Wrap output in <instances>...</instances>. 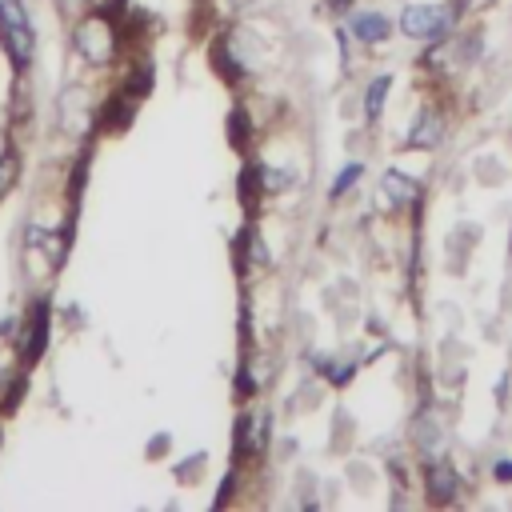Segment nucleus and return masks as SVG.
Segmentation results:
<instances>
[{
	"label": "nucleus",
	"mask_w": 512,
	"mask_h": 512,
	"mask_svg": "<svg viewBox=\"0 0 512 512\" xmlns=\"http://www.w3.org/2000/svg\"><path fill=\"white\" fill-rule=\"evenodd\" d=\"M0 36L16 64L32 60V24H28V12L20 0H0Z\"/></svg>",
	"instance_id": "obj_1"
},
{
	"label": "nucleus",
	"mask_w": 512,
	"mask_h": 512,
	"mask_svg": "<svg viewBox=\"0 0 512 512\" xmlns=\"http://www.w3.org/2000/svg\"><path fill=\"white\" fill-rule=\"evenodd\" d=\"M76 52L88 64H112V56H116V28H112V20L108 16H88L76 28Z\"/></svg>",
	"instance_id": "obj_2"
},
{
	"label": "nucleus",
	"mask_w": 512,
	"mask_h": 512,
	"mask_svg": "<svg viewBox=\"0 0 512 512\" xmlns=\"http://www.w3.org/2000/svg\"><path fill=\"white\" fill-rule=\"evenodd\" d=\"M448 24H452V12L448 8H432V4H412L400 16V28L412 40H436V36L448 32Z\"/></svg>",
	"instance_id": "obj_3"
},
{
	"label": "nucleus",
	"mask_w": 512,
	"mask_h": 512,
	"mask_svg": "<svg viewBox=\"0 0 512 512\" xmlns=\"http://www.w3.org/2000/svg\"><path fill=\"white\" fill-rule=\"evenodd\" d=\"M44 344H48V304H36V308L28 312V320H24V332H20V352H24V360H28V364L40 360Z\"/></svg>",
	"instance_id": "obj_4"
},
{
	"label": "nucleus",
	"mask_w": 512,
	"mask_h": 512,
	"mask_svg": "<svg viewBox=\"0 0 512 512\" xmlns=\"http://www.w3.org/2000/svg\"><path fill=\"white\" fill-rule=\"evenodd\" d=\"M440 136H444V116H440L436 108H424V112L416 116V124H412L408 144H412V148H432V144H440Z\"/></svg>",
	"instance_id": "obj_5"
},
{
	"label": "nucleus",
	"mask_w": 512,
	"mask_h": 512,
	"mask_svg": "<svg viewBox=\"0 0 512 512\" xmlns=\"http://www.w3.org/2000/svg\"><path fill=\"white\" fill-rule=\"evenodd\" d=\"M264 440H268V412H248L244 424H240V452H264Z\"/></svg>",
	"instance_id": "obj_6"
},
{
	"label": "nucleus",
	"mask_w": 512,
	"mask_h": 512,
	"mask_svg": "<svg viewBox=\"0 0 512 512\" xmlns=\"http://www.w3.org/2000/svg\"><path fill=\"white\" fill-rule=\"evenodd\" d=\"M456 472L448 468V464H432L428 468V496H432V504H448L452 496H456Z\"/></svg>",
	"instance_id": "obj_7"
},
{
	"label": "nucleus",
	"mask_w": 512,
	"mask_h": 512,
	"mask_svg": "<svg viewBox=\"0 0 512 512\" xmlns=\"http://www.w3.org/2000/svg\"><path fill=\"white\" fill-rule=\"evenodd\" d=\"M352 32H356L364 44H376V40L388 36V20H384L380 12H360V16H352Z\"/></svg>",
	"instance_id": "obj_8"
},
{
	"label": "nucleus",
	"mask_w": 512,
	"mask_h": 512,
	"mask_svg": "<svg viewBox=\"0 0 512 512\" xmlns=\"http://www.w3.org/2000/svg\"><path fill=\"white\" fill-rule=\"evenodd\" d=\"M384 192H388L392 204H404V200L416 196V184L408 176H400V172H384Z\"/></svg>",
	"instance_id": "obj_9"
},
{
	"label": "nucleus",
	"mask_w": 512,
	"mask_h": 512,
	"mask_svg": "<svg viewBox=\"0 0 512 512\" xmlns=\"http://www.w3.org/2000/svg\"><path fill=\"white\" fill-rule=\"evenodd\" d=\"M388 76H376L372 84H368V100H364V112H368V120H376L380 116V104H384V96H388Z\"/></svg>",
	"instance_id": "obj_10"
},
{
	"label": "nucleus",
	"mask_w": 512,
	"mask_h": 512,
	"mask_svg": "<svg viewBox=\"0 0 512 512\" xmlns=\"http://www.w3.org/2000/svg\"><path fill=\"white\" fill-rule=\"evenodd\" d=\"M16 172H20V164H16V152H4V156H0V200H4V192L12 188Z\"/></svg>",
	"instance_id": "obj_11"
},
{
	"label": "nucleus",
	"mask_w": 512,
	"mask_h": 512,
	"mask_svg": "<svg viewBox=\"0 0 512 512\" xmlns=\"http://www.w3.org/2000/svg\"><path fill=\"white\" fill-rule=\"evenodd\" d=\"M248 260H252V264H260V268L268 264V252H264V240H260L256 232L248 236Z\"/></svg>",
	"instance_id": "obj_12"
},
{
	"label": "nucleus",
	"mask_w": 512,
	"mask_h": 512,
	"mask_svg": "<svg viewBox=\"0 0 512 512\" xmlns=\"http://www.w3.org/2000/svg\"><path fill=\"white\" fill-rule=\"evenodd\" d=\"M264 184H268V192H280V188L288 184V176H284V172H272V168H264Z\"/></svg>",
	"instance_id": "obj_13"
},
{
	"label": "nucleus",
	"mask_w": 512,
	"mask_h": 512,
	"mask_svg": "<svg viewBox=\"0 0 512 512\" xmlns=\"http://www.w3.org/2000/svg\"><path fill=\"white\" fill-rule=\"evenodd\" d=\"M356 176H360V164H352V168H344V172H340V180H336V188H332V192H336V196H340V192H344V188H348V184H352V180H356Z\"/></svg>",
	"instance_id": "obj_14"
},
{
	"label": "nucleus",
	"mask_w": 512,
	"mask_h": 512,
	"mask_svg": "<svg viewBox=\"0 0 512 512\" xmlns=\"http://www.w3.org/2000/svg\"><path fill=\"white\" fill-rule=\"evenodd\" d=\"M96 4H100L104 12H120V8H124V0H96Z\"/></svg>",
	"instance_id": "obj_15"
},
{
	"label": "nucleus",
	"mask_w": 512,
	"mask_h": 512,
	"mask_svg": "<svg viewBox=\"0 0 512 512\" xmlns=\"http://www.w3.org/2000/svg\"><path fill=\"white\" fill-rule=\"evenodd\" d=\"M496 476H500V480H508V476H512V464H500V468H496Z\"/></svg>",
	"instance_id": "obj_16"
},
{
	"label": "nucleus",
	"mask_w": 512,
	"mask_h": 512,
	"mask_svg": "<svg viewBox=\"0 0 512 512\" xmlns=\"http://www.w3.org/2000/svg\"><path fill=\"white\" fill-rule=\"evenodd\" d=\"M352 0H328V8H348Z\"/></svg>",
	"instance_id": "obj_17"
},
{
	"label": "nucleus",
	"mask_w": 512,
	"mask_h": 512,
	"mask_svg": "<svg viewBox=\"0 0 512 512\" xmlns=\"http://www.w3.org/2000/svg\"><path fill=\"white\" fill-rule=\"evenodd\" d=\"M236 4H240V0H236Z\"/></svg>",
	"instance_id": "obj_18"
}]
</instances>
